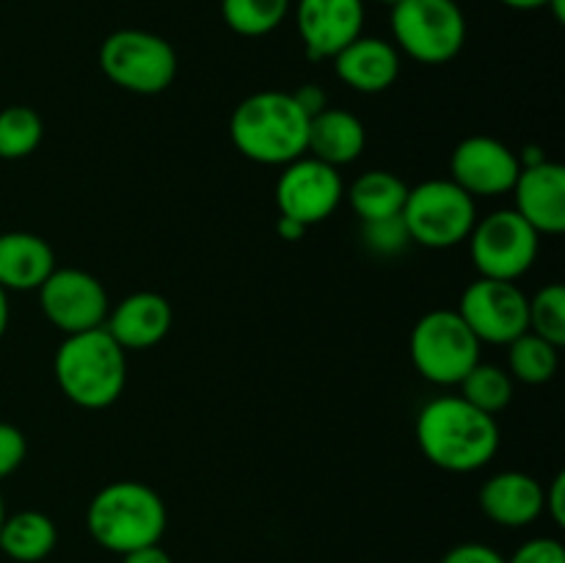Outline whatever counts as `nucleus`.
Returning a JSON list of instances; mask_svg holds the SVG:
<instances>
[{
	"mask_svg": "<svg viewBox=\"0 0 565 563\" xmlns=\"http://www.w3.org/2000/svg\"><path fill=\"white\" fill-rule=\"evenodd\" d=\"M364 147H367V130L351 110L323 108L309 119L307 152L312 158L340 169L362 158Z\"/></svg>",
	"mask_w": 565,
	"mask_h": 563,
	"instance_id": "aec40b11",
	"label": "nucleus"
},
{
	"mask_svg": "<svg viewBox=\"0 0 565 563\" xmlns=\"http://www.w3.org/2000/svg\"><path fill=\"white\" fill-rule=\"evenodd\" d=\"M417 445L434 467L445 472H475L500 450L494 414L480 412L461 395H439L417 414Z\"/></svg>",
	"mask_w": 565,
	"mask_h": 563,
	"instance_id": "f257e3e1",
	"label": "nucleus"
},
{
	"mask_svg": "<svg viewBox=\"0 0 565 563\" xmlns=\"http://www.w3.org/2000/svg\"><path fill=\"white\" fill-rule=\"evenodd\" d=\"M469 254L486 279L516 282L533 268L539 257L541 235L516 213V210H494L475 221L467 237Z\"/></svg>",
	"mask_w": 565,
	"mask_h": 563,
	"instance_id": "1a4fd4ad",
	"label": "nucleus"
},
{
	"mask_svg": "<svg viewBox=\"0 0 565 563\" xmlns=\"http://www.w3.org/2000/svg\"><path fill=\"white\" fill-rule=\"evenodd\" d=\"M379 3H386V6H395L397 0H379Z\"/></svg>",
	"mask_w": 565,
	"mask_h": 563,
	"instance_id": "58836bf2",
	"label": "nucleus"
},
{
	"mask_svg": "<svg viewBox=\"0 0 565 563\" xmlns=\"http://www.w3.org/2000/svg\"><path fill=\"white\" fill-rule=\"evenodd\" d=\"M276 232H279L285 241H301L303 232H307V226L298 224V221H292V219H285V215H279V221H276Z\"/></svg>",
	"mask_w": 565,
	"mask_h": 563,
	"instance_id": "f704fd0d",
	"label": "nucleus"
},
{
	"mask_svg": "<svg viewBox=\"0 0 565 563\" xmlns=\"http://www.w3.org/2000/svg\"><path fill=\"white\" fill-rule=\"evenodd\" d=\"M28 456V442L17 425L0 423V480L22 467Z\"/></svg>",
	"mask_w": 565,
	"mask_h": 563,
	"instance_id": "c85d7f7f",
	"label": "nucleus"
},
{
	"mask_svg": "<svg viewBox=\"0 0 565 563\" xmlns=\"http://www.w3.org/2000/svg\"><path fill=\"white\" fill-rule=\"evenodd\" d=\"M58 390L81 408H108L127 386V351L99 329L66 334L53 359Z\"/></svg>",
	"mask_w": 565,
	"mask_h": 563,
	"instance_id": "7ed1b4c3",
	"label": "nucleus"
},
{
	"mask_svg": "<svg viewBox=\"0 0 565 563\" xmlns=\"http://www.w3.org/2000/svg\"><path fill=\"white\" fill-rule=\"evenodd\" d=\"M408 237L425 248H452L467 243L478 208L475 199L452 180H425L408 188L401 213Z\"/></svg>",
	"mask_w": 565,
	"mask_h": 563,
	"instance_id": "6e6552de",
	"label": "nucleus"
},
{
	"mask_svg": "<svg viewBox=\"0 0 565 563\" xmlns=\"http://www.w3.org/2000/svg\"><path fill=\"white\" fill-rule=\"evenodd\" d=\"M557 368H561V348L541 340L533 331H524L516 340L508 342V373H511V379L539 386L555 379Z\"/></svg>",
	"mask_w": 565,
	"mask_h": 563,
	"instance_id": "5701e85b",
	"label": "nucleus"
},
{
	"mask_svg": "<svg viewBox=\"0 0 565 563\" xmlns=\"http://www.w3.org/2000/svg\"><path fill=\"white\" fill-rule=\"evenodd\" d=\"M461 397L486 414H500L513 397V379L497 364L478 362L461 381Z\"/></svg>",
	"mask_w": 565,
	"mask_h": 563,
	"instance_id": "a878e982",
	"label": "nucleus"
},
{
	"mask_svg": "<svg viewBox=\"0 0 565 563\" xmlns=\"http://www.w3.org/2000/svg\"><path fill=\"white\" fill-rule=\"evenodd\" d=\"M174 312H171L169 298L160 293L141 290L121 298L114 309H108L103 329L119 342L125 351H147L163 342L171 331Z\"/></svg>",
	"mask_w": 565,
	"mask_h": 563,
	"instance_id": "dca6fc26",
	"label": "nucleus"
},
{
	"mask_svg": "<svg viewBox=\"0 0 565 563\" xmlns=\"http://www.w3.org/2000/svg\"><path fill=\"white\" fill-rule=\"evenodd\" d=\"M342 196H345V185H342L340 169L312 158V155H301L298 160L287 163L276 182L279 215L298 221L307 230L329 219L340 208Z\"/></svg>",
	"mask_w": 565,
	"mask_h": 563,
	"instance_id": "9b49d317",
	"label": "nucleus"
},
{
	"mask_svg": "<svg viewBox=\"0 0 565 563\" xmlns=\"http://www.w3.org/2000/svg\"><path fill=\"white\" fill-rule=\"evenodd\" d=\"M408 353L425 381L456 386L480 362V342L456 309H434L412 329Z\"/></svg>",
	"mask_w": 565,
	"mask_h": 563,
	"instance_id": "0eeeda50",
	"label": "nucleus"
},
{
	"mask_svg": "<svg viewBox=\"0 0 565 563\" xmlns=\"http://www.w3.org/2000/svg\"><path fill=\"white\" fill-rule=\"evenodd\" d=\"M480 511L500 528H527L544 513V486L527 472L505 469L480 486Z\"/></svg>",
	"mask_w": 565,
	"mask_h": 563,
	"instance_id": "f3484780",
	"label": "nucleus"
},
{
	"mask_svg": "<svg viewBox=\"0 0 565 563\" xmlns=\"http://www.w3.org/2000/svg\"><path fill=\"white\" fill-rule=\"evenodd\" d=\"M121 563H174V561H171V555L160 544H149V546H141V550L125 552V555H121Z\"/></svg>",
	"mask_w": 565,
	"mask_h": 563,
	"instance_id": "72a5a7b5",
	"label": "nucleus"
},
{
	"mask_svg": "<svg viewBox=\"0 0 565 563\" xmlns=\"http://www.w3.org/2000/svg\"><path fill=\"white\" fill-rule=\"evenodd\" d=\"M458 315L478 342L508 346L527 331V296L516 282L478 276L458 301Z\"/></svg>",
	"mask_w": 565,
	"mask_h": 563,
	"instance_id": "9d476101",
	"label": "nucleus"
},
{
	"mask_svg": "<svg viewBox=\"0 0 565 563\" xmlns=\"http://www.w3.org/2000/svg\"><path fill=\"white\" fill-rule=\"evenodd\" d=\"M519 171H522L519 155L494 136L463 138L450 155V180L472 199L511 193Z\"/></svg>",
	"mask_w": 565,
	"mask_h": 563,
	"instance_id": "ddd939ff",
	"label": "nucleus"
},
{
	"mask_svg": "<svg viewBox=\"0 0 565 563\" xmlns=\"http://www.w3.org/2000/svg\"><path fill=\"white\" fill-rule=\"evenodd\" d=\"M9 318H11V309H9V293L0 287V337L6 334L9 329Z\"/></svg>",
	"mask_w": 565,
	"mask_h": 563,
	"instance_id": "e433bc0d",
	"label": "nucleus"
},
{
	"mask_svg": "<svg viewBox=\"0 0 565 563\" xmlns=\"http://www.w3.org/2000/svg\"><path fill=\"white\" fill-rule=\"evenodd\" d=\"M513 210L539 235H561L565 230V169L555 160L524 166L513 182Z\"/></svg>",
	"mask_w": 565,
	"mask_h": 563,
	"instance_id": "2eb2a0df",
	"label": "nucleus"
},
{
	"mask_svg": "<svg viewBox=\"0 0 565 563\" xmlns=\"http://www.w3.org/2000/svg\"><path fill=\"white\" fill-rule=\"evenodd\" d=\"M53 270V246L42 235L20 230L0 235V287L6 293L39 290Z\"/></svg>",
	"mask_w": 565,
	"mask_h": 563,
	"instance_id": "6ab92c4d",
	"label": "nucleus"
},
{
	"mask_svg": "<svg viewBox=\"0 0 565 563\" xmlns=\"http://www.w3.org/2000/svg\"><path fill=\"white\" fill-rule=\"evenodd\" d=\"M500 3H505L508 9L513 11H539V9H546L552 0H500Z\"/></svg>",
	"mask_w": 565,
	"mask_h": 563,
	"instance_id": "c9c22d12",
	"label": "nucleus"
},
{
	"mask_svg": "<svg viewBox=\"0 0 565 563\" xmlns=\"http://www.w3.org/2000/svg\"><path fill=\"white\" fill-rule=\"evenodd\" d=\"M334 75L359 94H381L401 75V53L381 36H359L334 55Z\"/></svg>",
	"mask_w": 565,
	"mask_h": 563,
	"instance_id": "a211bd4d",
	"label": "nucleus"
},
{
	"mask_svg": "<svg viewBox=\"0 0 565 563\" xmlns=\"http://www.w3.org/2000/svg\"><path fill=\"white\" fill-rule=\"evenodd\" d=\"M292 97H296L298 105L307 110L309 119H312L315 114H320L323 108H329V105H326L329 103V99H326V92L320 86H315V83H307V86L296 88V92H292Z\"/></svg>",
	"mask_w": 565,
	"mask_h": 563,
	"instance_id": "473e14b6",
	"label": "nucleus"
},
{
	"mask_svg": "<svg viewBox=\"0 0 565 563\" xmlns=\"http://www.w3.org/2000/svg\"><path fill=\"white\" fill-rule=\"evenodd\" d=\"M169 524L166 502L141 480H114L92 497L86 528L103 550L125 555L141 546L160 544Z\"/></svg>",
	"mask_w": 565,
	"mask_h": 563,
	"instance_id": "20e7f679",
	"label": "nucleus"
},
{
	"mask_svg": "<svg viewBox=\"0 0 565 563\" xmlns=\"http://www.w3.org/2000/svg\"><path fill=\"white\" fill-rule=\"evenodd\" d=\"M3 519H6V506H3V495H0V528H3Z\"/></svg>",
	"mask_w": 565,
	"mask_h": 563,
	"instance_id": "4c0bfd02",
	"label": "nucleus"
},
{
	"mask_svg": "<svg viewBox=\"0 0 565 563\" xmlns=\"http://www.w3.org/2000/svg\"><path fill=\"white\" fill-rule=\"evenodd\" d=\"M290 6L292 0H221V17L237 36L259 39L287 20Z\"/></svg>",
	"mask_w": 565,
	"mask_h": 563,
	"instance_id": "b1692460",
	"label": "nucleus"
},
{
	"mask_svg": "<svg viewBox=\"0 0 565 563\" xmlns=\"http://www.w3.org/2000/svg\"><path fill=\"white\" fill-rule=\"evenodd\" d=\"M296 28L309 59H334L362 36L364 0H298Z\"/></svg>",
	"mask_w": 565,
	"mask_h": 563,
	"instance_id": "4468645a",
	"label": "nucleus"
},
{
	"mask_svg": "<svg viewBox=\"0 0 565 563\" xmlns=\"http://www.w3.org/2000/svg\"><path fill=\"white\" fill-rule=\"evenodd\" d=\"M406 196V182L384 169L364 171V174H359L356 180L351 182V188H348V202H351V210L359 215L362 224L401 215Z\"/></svg>",
	"mask_w": 565,
	"mask_h": 563,
	"instance_id": "4be33fe9",
	"label": "nucleus"
},
{
	"mask_svg": "<svg viewBox=\"0 0 565 563\" xmlns=\"http://www.w3.org/2000/svg\"><path fill=\"white\" fill-rule=\"evenodd\" d=\"M544 511L557 528H565V472H557L550 489H544Z\"/></svg>",
	"mask_w": 565,
	"mask_h": 563,
	"instance_id": "2f4dec72",
	"label": "nucleus"
},
{
	"mask_svg": "<svg viewBox=\"0 0 565 563\" xmlns=\"http://www.w3.org/2000/svg\"><path fill=\"white\" fill-rule=\"evenodd\" d=\"M441 563H505V555L494 550L489 544H480V541H467V544H456Z\"/></svg>",
	"mask_w": 565,
	"mask_h": 563,
	"instance_id": "7c9ffc66",
	"label": "nucleus"
},
{
	"mask_svg": "<svg viewBox=\"0 0 565 563\" xmlns=\"http://www.w3.org/2000/svg\"><path fill=\"white\" fill-rule=\"evenodd\" d=\"M177 53L163 36L141 28L114 31L99 47V70L130 94H160L174 83Z\"/></svg>",
	"mask_w": 565,
	"mask_h": 563,
	"instance_id": "423d86ee",
	"label": "nucleus"
},
{
	"mask_svg": "<svg viewBox=\"0 0 565 563\" xmlns=\"http://www.w3.org/2000/svg\"><path fill=\"white\" fill-rule=\"evenodd\" d=\"M527 331L555 348L565 346V287L552 282L527 298Z\"/></svg>",
	"mask_w": 565,
	"mask_h": 563,
	"instance_id": "bb28decb",
	"label": "nucleus"
},
{
	"mask_svg": "<svg viewBox=\"0 0 565 563\" xmlns=\"http://www.w3.org/2000/svg\"><path fill=\"white\" fill-rule=\"evenodd\" d=\"M36 293L44 318L64 334L99 329L108 318V293L88 270L55 268Z\"/></svg>",
	"mask_w": 565,
	"mask_h": 563,
	"instance_id": "f8f14e48",
	"label": "nucleus"
},
{
	"mask_svg": "<svg viewBox=\"0 0 565 563\" xmlns=\"http://www.w3.org/2000/svg\"><path fill=\"white\" fill-rule=\"evenodd\" d=\"M309 116L292 92L248 94L230 119V138L243 158L287 166L307 155Z\"/></svg>",
	"mask_w": 565,
	"mask_h": 563,
	"instance_id": "f03ea898",
	"label": "nucleus"
},
{
	"mask_svg": "<svg viewBox=\"0 0 565 563\" xmlns=\"http://www.w3.org/2000/svg\"><path fill=\"white\" fill-rule=\"evenodd\" d=\"M397 53L417 64H450L467 44V17L456 0H397L392 6Z\"/></svg>",
	"mask_w": 565,
	"mask_h": 563,
	"instance_id": "39448f33",
	"label": "nucleus"
},
{
	"mask_svg": "<svg viewBox=\"0 0 565 563\" xmlns=\"http://www.w3.org/2000/svg\"><path fill=\"white\" fill-rule=\"evenodd\" d=\"M44 138L42 116L28 105H9L0 110V158L22 160L39 149Z\"/></svg>",
	"mask_w": 565,
	"mask_h": 563,
	"instance_id": "393cba45",
	"label": "nucleus"
},
{
	"mask_svg": "<svg viewBox=\"0 0 565 563\" xmlns=\"http://www.w3.org/2000/svg\"><path fill=\"white\" fill-rule=\"evenodd\" d=\"M362 237H364V246H367L370 252L381 254V257H395V254H401L403 248L412 243L401 215H392V219H381V221H367V224H362Z\"/></svg>",
	"mask_w": 565,
	"mask_h": 563,
	"instance_id": "cd10ccee",
	"label": "nucleus"
},
{
	"mask_svg": "<svg viewBox=\"0 0 565 563\" xmlns=\"http://www.w3.org/2000/svg\"><path fill=\"white\" fill-rule=\"evenodd\" d=\"M505 563H565V546L557 539L541 535V539H530L505 557Z\"/></svg>",
	"mask_w": 565,
	"mask_h": 563,
	"instance_id": "c756f323",
	"label": "nucleus"
},
{
	"mask_svg": "<svg viewBox=\"0 0 565 563\" xmlns=\"http://www.w3.org/2000/svg\"><path fill=\"white\" fill-rule=\"evenodd\" d=\"M58 544L55 522L42 511H20L3 519L0 552L17 563H39Z\"/></svg>",
	"mask_w": 565,
	"mask_h": 563,
	"instance_id": "412c9836",
	"label": "nucleus"
}]
</instances>
